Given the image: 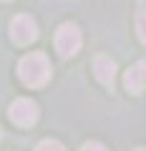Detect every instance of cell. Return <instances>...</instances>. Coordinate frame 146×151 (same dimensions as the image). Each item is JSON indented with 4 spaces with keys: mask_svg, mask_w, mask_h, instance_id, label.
Listing matches in <instances>:
<instances>
[{
    "mask_svg": "<svg viewBox=\"0 0 146 151\" xmlns=\"http://www.w3.org/2000/svg\"><path fill=\"white\" fill-rule=\"evenodd\" d=\"M18 76L20 81L30 88H40L48 83L50 78V63L45 58V53H28L18 63Z\"/></svg>",
    "mask_w": 146,
    "mask_h": 151,
    "instance_id": "cell-1",
    "label": "cell"
},
{
    "mask_svg": "<svg viewBox=\"0 0 146 151\" xmlns=\"http://www.w3.org/2000/svg\"><path fill=\"white\" fill-rule=\"evenodd\" d=\"M81 30H78L73 23H63L55 33V50H58L60 58H73V55L81 50Z\"/></svg>",
    "mask_w": 146,
    "mask_h": 151,
    "instance_id": "cell-2",
    "label": "cell"
},
{
    "mask_svg": "<svg viewBox=\"0 0 146 151\" xmlns=\"http://www.w3.org/2000/svg\"><path fill=\"white\" fill-rule=\"evenodd\" d=\"M10 38L18 45H28L38 38V23L30 15H15L10 20Z\"/></svg>",
    "mask_w": 146,
    "mask_h": 151,
    "instance_id": "cell-3",
    "label": "cell"
},
{
    "mask_svg": "<svg viewBox=\"0 0 146 151\" xmlns=\"http://www.w3.org/2000/svg\"><path fill=\"white\" fill-rule=\"evenodd\" d=\"M10 121L18 126H23V129H28V126H33L35 121H38L40 111H38V103L30 101V98H18V101H13L10 106Z\"/></svg>",
    "mask_w": 146,
    "mask_h": 151,
    "instance_id": "cell-4",
    "label": "cell"
},
{
    "mask_svg": "<svg viewBox=\"0 0 146 151\" xmlns=\"http://www.w3.org/2000/svg\"><path fill=\"white\" fill-rule=\"evenodd\" d=\"M124 86H126V91L134 93V96H139V93L144 91V86H146V60H139V63H134L126 70Z\"/></svg>",
    "mask_w": 146,
    "mask_h": 151,
    "instance_id": "cell-5",
    "label": "cell"
},
{
    "mask_svg": "<svg viewBox=\"0 0 146 151\" xmlns=\"http://www.w3.org/2000/svg\"><path fill=\"white\" fill-rule=\"evenodd\" d=\"M93 73H96V78L103 83V86H111L114 83V78H116V63L108 55H96L93 58Z\"/></svg>",
    "mask_w": 146,
    "mask_h": 151,
    "instance_id": "cell-6",
    "label": "cell"
},
{
    "mask_svg": "<svg viewBox=\"0 0 146 151\" xmlns=\"http://www.w3.org/2000/svg\"><path fill=\"white\" fill-rule=\"evenodd\" d=\"M35 151H65V149H63V144L55 141V139H43L38 146H35Z\"/></svg>",
    "mask_w": 146,
    "mask_h": 151,
    "instance_id": "cell-7",
    "label": "cell"
},
{
    "mask_svg": "<svg viewBox=\"0 0 146 151\" xmlns=\"http://www.w3.org/2000/svg\"><path fill=\"white\" fill-rule=\"evenodd\" d=\"M136 33H139L141 43H146V10L136 13Z\"/></svg>",
    "mask_w": 146,
    "mask_h": 151,
    "instance_id": "cell-8",
    "label": "cell"
},
{
    "mask_svg": "<svg viewBox=\"0 0 146 151\" xmlns=\"http://www.w3.org/2000/svg\"><path fill=\"white\" fill-rule=\"evenodd\" d=\"M81 151H108L103 144H98V141H88V144L81 146Z\"/></svg>",
    "mask_w": 146,
    "mask_h": 151,
    "instance_id": "cell-9",
    "label": "cell"
},
{
    "mask_svg": "<svg viewBox=\"0 0 146 151\" xmlns=\"http://www.w3.org/2000/svg\"><path fill=\"white\" fill-rule=\"evenodd\" d=\"M136 151H146V146H139V149H136Z\"/></svg>",
    "mask_w": 146,
    "mask_h": 151,
    "instance_id": "cell-10",
    "label": "cell"
},
{
    "mask_svg": "<svg viewBox=\"0 0 146 151\" xmlns=\"http://www.w3.org/2000/svg\"><path fill=\"white\" fill-rule=\"evenodd\" d=\"M0 139H3V129H0Z\"/></svg>",
    "mask_w": 146,
    "mask_h": 151,
    "instance_id": "cell-11",
    "label": "cell"
}]
</instances>
